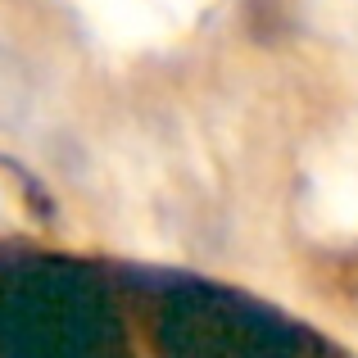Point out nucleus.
<instances>
[{
    "label": "nucleus",
    "mask_w": 358,
    "mask_h": 358,
    "mask_svg": "<svg viewBox=\"0 0 358 358\" xmlns=\"http://www.w3.org/2000/svg\"><path fill=\"white\" fill-rule=\"evenodd\" d=\"M9 100H14V91H9V64L0 59V118L9 114Z\"/></svg>",
    "instance_id": "obj_1"
}]
</instances>
